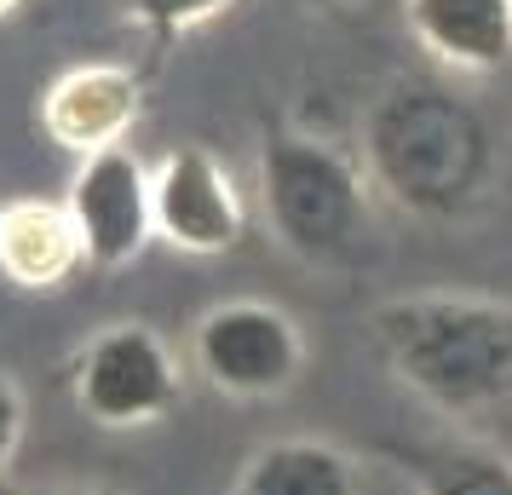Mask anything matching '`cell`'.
<instances>
[{
    "mask_svg": "<svg viewBox=\"0 0 512 495\" xmlns=\"http://www.w3.org/2000/svg\"><path fill=\"white\" fill-rule=\"evenodd\" d=\"M259 213L282 254L311 271H340L374 231V196L363 162L311 133H271L254 162Z\"/></svg>",
    "mask_w": 512,
    "mask_h": 495,
    "instance_id": "2",
    "label": "cell"
},
{
    "mask_svg": "<svg viewBox=\"0 0 512 495\" xmlns=\"http://www.w3.org/2000/svg\"><path fill=\"white\" fill-rule=\"evenodd\" d=\"M24 432H29V403H24V386L0 369V478L12 472L18 449H24Z\"/></svg>",
    "mask_w": 512,
    "mask_h": 495,
    "instance_id": "13",
    "label": "cell"
},
{
    "mask_svg": "<svg viewBox=\"0 0 512 495\" xmlns=\"http://www.w3.org/2000/svg\"><path fill=\"white\" fill-rule=\"evenodd\" d=\"M305 357V329L271 300H219L190 323V369L236 403L294 392Z\"/></svg>",
    "mask_w": 512,
    "mask_h": 495,
    "instance_id": "4",
    "label": "cell"
},
{
    "mask_svg": "<svg viewBox=\"0 0 512 495\" xmlns=\"http://www.w3.org/2000/svg\"><path fill=\"white\" fill-rule=\"evenodd\" d=\"M87 265L64 196H6L0 202V277L24 294H52Z\"/></svg>",
    "mask_w": 512,
    "mask_h": 495,
    "instance_id": "8",
    "label": "cell"
},
{
    "mask_svg": "<svg viewBox=\"0 0 512 495\" xmlns=\"http://www.w3.org/2000/svg\"><path fill=\"white\" fill-rule=\"evenodd\" d=\"M305 6H346V0H305Z\"/></svg>",
    "mask_w": 512,
    "mask_h": 495,
    "instance_id": "16",
    "label": "cell"
},
{
    "mask_svg": "<svg viewBox=\"0 0 512 495\" xmlns=\"http://www.w3.org/2000/svg\"><path fill=\"white\" fill-rule=\"evenodd\" d=\"M64 208L81 231L93 271H127L156 242V185H150V162L133 144L81 156L64 190Z\"/></svg>",
    "mask_w": 512,
    "mask_h": 495,
    "instance_id": "5",
    "label": "cell"
},
{
    "mask_svg": "<svg viewBox=\"0 0 512 495\" xmlns=\"http://www.w3.org/2000/svg\"><path fill=\"white\" fill-rule=\"evenodd\" d=\"M18 495H116V490H104V484H29V490H18Z\"/></svg>",
    "mask_w": 512,
    "mask_h": 495,
    "instance_id": "14",
    "label": "cell"
},
{
    "mask_svg": "<svg viewBox=\"0 0 512 495\" xmlns=\"http://www.w3.org/2000/svg\"><path fill=\"white\" fill-rule=\"evenodd\" d=\"M369 340L397 386L449 421L512 398V300L397 294L369 311Z\"/></svg>",
    "mask_w": 512,
    "mask_h": 495,
    "instance_id": "1",
    "label": "cell"
},
{
    "mask_svg": "<svg viewBox=\"0 0 512 495\" xmlns=\"http://www.w3.org/2000/svg\"><path fill=\"white\" fill-rule=\"evenodd\" d=\"M18 12H24V0H0V24H6V18H18Z\"/></svg>",
    "mask_w": 512,
    "mask_h": 495,
    "instance_id": "15",
    "label": "cell"
},
{
    "mask_svg": "<svg viewBox=\"0 0 512 495\" xmlns=\"http://www.w3.org/2000/svg\"><path fill=\"white\" fill-rule=\"evenodd\" d=\"M110 6H116L121 24H139V29H150V35L173 41V35H190V29L225 18L236 0H110Z\"/></svg>",
    "mask_w": 512,
    "mask_h": 495,
    "instance_id": "12",
    "label": "cell"
},
{
    "mask_svg": "<svg viewBox=\"0 0 512 495\" xmlns=\"http://www.w3.org/2000/svg\"><path fill=\"white\" fill-rule=\"evenodd\" d=\"M231 495H357V461L328 438H271L242 461Z\"/></svg>",
    "mask_w": 512,
    "mask_h": 495,
    "instance_id": "10",
    "label": "cell"
},
{
    "mask_svg": "<svg viewBox=\"0 0 512 495\" xmlns=\"http://www.w3.org/2000/svg\"><path fill=\"white\" fill-rule=\"evenodd\" d=\"M150 185H156V242L179 248L190 260L231 254L242 242V225H248L242 190L208 144H173L167 156H156Z\"/></svg>",
    "mask_w": 512,
    "mask_h": 495,
    "instance_id": "6",
    "label": "cell"
},
{
    "mask_svg": "<svg viewBox=\"0 0 512 495\" xmlns=\"http://www.w3.org/2000/svg\"><path fill=\"white\" fill-rule=\"evenodd\" d=\"M415 47L461 75H489L512 64V0H403Z\"/></svg>",
    "mask_w": 512,
    "mask_h": 495,
    "instance_id": "9",
    "label": "cell"
},
{
    "mask_svg": "<svg viewBox=\"0 0 512 495\" xmlns=\"http://www.w3.org/2000/svg\"><path fill=\"white\" fill-rule=\"evenodd\" d=\"M420 495H512V455L489 444H455L420 467Z\"/></svg>",
    "mask_w": 512,
    "mask_h": 495,
    "instance_id": "11",
    "label": "cell"
},
{
    "mask_svg": "<svg viewBox=\"0 0 512 495\" xmlns=\"http://www.w3.org/2000/svg\"><path fill=\"white\" fill-rule=\"evenodd\" d=\"M185 398V363L162 329L139 317L98 323L70 357V403L98 432H144Z\"/></svg>",
    "mask_w": 512,
    "mask_h": 495,
    "instance_id": "3",
    "label": "cell"
},
{
    "mask_svg": "<svg viewBox=\"0 0 512 495\" xmlns=\"http://www.w3.org/2000/svg\"><path fill=\"white\" fill-rule=\"evenodd\" d=\"M144 116V75L133 64H70L64 75H52V87L41 93V133L58 150H70L75 162L127 144V133Z\"/></svg>",
    "mask_w": 512,
    "mask_h": 495,
    "instance_id": "7",
    "label": "cell"
}]
</instances>
